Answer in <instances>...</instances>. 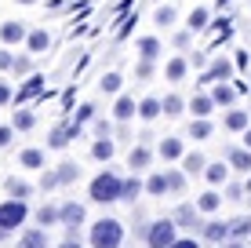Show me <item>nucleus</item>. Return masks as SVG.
Returning a JSON list of instances; mask_svg holds the SVG:
<instances>
[{
    "mask_svg": "<svg viewBox=\"0 0 251 248\" xmlns=\"http://www.w3.org/2000/svg\"><path fill=\"white\" fill-rule=\"evenodd\" d=\"M11 102H15V88L7 81H0V106H11Z\"/></svg>",
    "mask_w": 251,
    "mask_h": 248,
    "instance_id": "48",
    "label": "nucleus"
},
{
    "mask_svg": "<svg viewBox=\"0 0 251 248\" xmlns=\"http://www.w3.org/2000/svg\"><path fill=\"white\" fill-rule=\"evenodd\" d=\"M215 106H219V102L211 99V91H207V95L201 91V95L189 99V110H193V117H211V113H215Z\"/></svg>",
    "mask_w": 251,
    "mask_h": 248,
    "instance_id": "26",
    "label": "nucleus"
},
{
    "mask_svg": "<svg viewBox=\"0 0 251 248\" xmlns=\"http://www.w3.org/2000/svg\"><path fill=\"white\" fill-rule=\"evenodd\" d=\"M186 26H189L193 33L207 29V26H211V11H207V7H193V11H189V19H186Z\"/></svg>",
    "mask_w": 251,
    "mask_h": 248,
    "instance_id": "31",
    "label": "nucleus"
},
{
    "mask_svg": "<svg viewBox=\"0 0 251 248\" xmlns=\"http://www.w3.org/2000/svg\"><path fill=\"white\" fill-rule=\"evenodd\" d=\"M120 88H124V77H120V73H106V77L99 81V91H102V95H117Z\"/></svg>",
    "mask_w": 251,
    "mask_h": 248,
    "instance_id": "38",
    "label": "nucleus"
},
{
    "mask_svg": "<svg viewBox=\"0 0 251 248\" xmlns=\"http://www.w3.org/2000/svg\"><path fill=\"white\" fill-rule=\"evenodd\" d=\"M95 110H99V106H95V102H80V106H76V121H80V124L95 121Z\"/></svg>",
    "mask_w": 251,
    "mask_h": 248,
    "instance_id": "43",
    "label": "nucleus"
},
{
    "mask_svg": "<svg viewBox=\"0 0 251 248\" xmlns=\"http://www.w3.org/2000/svg\"><path fill=\"white\" fill-rule=\"evenodd\" d=\"M233 70H237V62H229V58H211V66L201 73V84H215V81H233Z\"/></svg>",
    "mask_w": 251,
    "mask_h": 248,
    "instance_id": "7",
    "label": "nucleus"
},
{
    "mask_svg": "<svg viewBox=\"0 0 251 248\" xmlns=\"http://www.w3.org/2000/svg\"><path fill=\"white\" fill-rule=\"evenodd\" d=\"M197 208H201L204 216H211V212H219V208H222V193L215 190V186H211V190H204L201 197H197Z\"/></svg>",
    "mask_w": 251,
    "mask_h": 248,
    "instance_id": "27",
    "label": "nucleus"
},
{
    "mask_svg": "<svg viewBox=\"0 0 251 248\" xmlns=\"http://www.w3.org/2000/svg\"><path fill=\"white\" fill-rule=\"evenodd\" d=\"M189 44H193V29H186V33L175 37V48H189Z\"/></svg>",
    "mask_w": 251,
    "mask_h": 248,
    "instance_id": "51",
    "label": "nucleus"
},
{
    "mask_svg": "<svg viewBox=\"0 0 251 248\" xmlns=\"http://www.w3.org/2000/svg\"><path fill=\"white\" fill-rule=\"evenodd\" d=\"M186 73H189V58H171L168 66H164V81H171V84H182L186 81Z\"/></svg>",
    "mask_w": 251,
    "mask_h": 248,
    "instance_id": "21",
    "label": "nucleus"
},
{
    "mask_svg": "<svg viewBox=\"0 0 251 248\" xmlns=\"http://www.w3.org/2000/svg\"><path fill=\"white\" fill-rule=\"evenodd\" d=\"M120 193H124V179H120L117 172H99L91 179V186H88V197L95 201V204H113V201H120Z\"/></svg>",
    "mask_w": 251,
    "mask_h": 248,
    "instance_id": "1",
    "label": "nucleus"
},
{
    "mask_svg": "<svg viewBox=\"0 0 251 248\" xmlns=\"http://www.w3.org/2000/svg\"><path fill=\"white\" fill-rule=\"evenodd\" d=\"M131 117H138V102H135L131 95H120V99L113 102V121L120 124V121H131Z\"/></svg>",
    "mask_w": 251,
    "mask_h": 248,
    "instance_id": "20",
    "label": "nucleus"
},
{
    "mask_svg": "<svg viewBox=\"0 0 251 248\" xmlns=\"http://www.w3.org/2000/svg\"><path fill=\"white\" fill-rule=\"evenodd\" d=\"M25 37H29L25 22H0V44L15 48V44H25Z\"/></svg>",
    "mask_w": 251,
    "mask_h": 248,
    "instance_id": "10",
    "label": "nucleus"
},
{
    "mask_svg": "<svg viewBox=\"0 0 251 248\" xmlns=\"http://www.w3.org/2000/svg\"><path fill=\"white\" fill-rule=\"evenodd\" d=\"M55 186H62L58 183V172H48L44 168V172H40V190H55Z\"/></svg>",
    "mask_w": 251,
    "mask_h": 248,
    "instance_id": "45",
    "label": "nucleus"
},
{
    "mask_svg": "<svg viewBox=\"0 0 251 248\" xmlns=\"http://www.w3.org/2000/svg\"><path fill=\"white\" fill-rule=\"evenodd\" d=\"M113 153H117V139H109V135H99V139L91 142V157L95 161H113Z\"/></svg>",
    "mask_w": 251,
    "mask_h": 248,
    "instance_id": "16",
    "label": "nucleus"
},
{
    "mask_svg": "<svg viewBox=\"0 0 251 248\" xmlns=\"http://www.w3.org/2000/svg\"><path fill=\"white\" fill-rule=\"evenodd\" d=\"M11 66H15V55L11 51H0V70H11Z\"/></svg>",
    "mask_w": 251,
    "mask_h": 248,
    "instance_id": "53",
    "label": "nucleus"
},
{
    "mask_svg": "<svg viewBox=\"0 0 251 248\" xmlns=\"http://www.w3.org/2000/svg\"><path fill=\"white\" fill-rule=\"evenodd\" d=\"M51 48V33L48 29H29V37H25V51L29 55H44Z\"/></svg>",
    "mask_w": 251,
    "mask_h": 248,
    "instance_id": "17",
    "label": "nucleus"
},
{
    "mask_svg": "<svg viewBox=\"0 0 251 248\" xmlns=\"http://www.w3.org/2000/svg\"><path fill=\"white\" fill-rule=\"evenodd\" d=\"M84 223V204L76 201H66L62 204V226H66V237H76V226Z\"/></svg>",
    "mask_w": 251,
    "mask_h": 248,
    "instance_id": "9",
    "label": "nucleus"
},
{
    "mask_svg": "<svg viewBox=\"0 0 251 248\" xmlns=\"http://www.w3.org/2000/svg\"><path fill=\"white\" fill-rule=\"evenodd\" d=\"M11 124H15V132H29V128L33 124H37V117H33V110H15V113H11Z\"/></svg>",
    "mask_w": 251,
    "mask_h": 248,
    "instance_id": "37",
    "label": "nucleus"
},
{
    "mask_svg": "<svg viewBox=\"0 0 251 248\" xmlns=\"http://www.w3.org/2000/svg\"><path fill=\"white\" fill-rule=\"evenodd\" d=\"M15 4H22V7H33V4H40V0H15Z\"/></svg>",
    "mask_w": 251,
    "mask_h": 248,
    "instance_id": "57",
    "label": "nucleus"
},
{
    "mask_svg": "<svg viewBox=\"0 0 251 248\" xmlns=\"http://www.w3.org/2000/svg\"><path fill=\"white\" fill-rule=\"evenodd\" d=\"M178 230H182V226L175 223V216H171V219H157V223H150L146 245H150V248H168V245L178 241Z\"/></svg>",
    "mask_w": 251,
    "mask_h": 248,
    "instance_id": "3",
    "label": "nucleus"
},
{
    "mask_svg": "<svg viewBox=\"0 0 251 248\" xmlns=\"http://www.w3.org/2000/svg\"><path fill=\"white\" fill-rule=\"evenodd\" d=\"M229 161H211V165H207L204 168V179H207V183H211V186H226L229 183Z\"/></svg>",
    "mask_w": 251,
    "mask_h": 248,
    "instance_id": "14",
    "label": "nucleus"
},
{
    "mask_svg": "<svg viewBox=\"0 0 251 248\" xmlns=\"http://www.w3.org/2000/svg\"><path fill=\"white\" fill-rule=\"evenodd\" d=\"M120 241H124V223L120 219L91 223V248H120Z\"/></svg>",
    "mask_w": 251,
    "mask_h": 248,
    "instance_id": "2",
    "label": "nucleus"
},
{
    "mask_svg": "<svg viewBox=\"0 0 251 248\" xmlns=\"http://www.w3.org/2000/svg\"><path fill=\"white\" fill-rule=\"evenodd\" d=\"M244 190H248V201H251V175H248V183H244Z\"/></svg>",
    "mask_w": 251,
    "mask_h": 248,
    "instance_id": "60",
    "label": "nucleus"
},
{
    "mask_svg": "<svg viewBox=\"0 0 251 248\" xmlns=\"http://www.w3.org/2000/svg\"><path fill=\"white\" fill-rule=\"evenodd\" d=\"M15 248H48V230H44V226L25 230V234L19 237V245H15Z\"/></svg>",
    "mask_w": 251,
    "mask_h": 248,
    "instance_id": "23",
    "label": "nucleus"
},
{
    "mask_svg": "<svg viewBox=\"0 0 251 248\" xmlns=\"http://www.w3.org/2000/svg\"><path fill=\"white\" fill-rule=\"evenodd\" d=\"M226 248H244V245H240V241H233V245H226Z\"/></svg>",
    "mask_w": 251,
    "mask_h": 248,
    "instance_id": "61",
    "label": "nucleus"
},
{
    "mask_svg": "<svg viewBox=\"0 0 251 248\" xmlns=\"http://www.w3.org/2000/svg\"><path fill=\"white\" fill-rule=\"evenodd\" d=\"M117 139H120V142H127V139H131V128H127V121H120V128H117Z\"/></svg>",
    "mask_w": 251,
    "mask_h": 248,
    "instance_id": "54",
    "label": "nucleus"
},
{
    "mask_svg": "<svg viewBox=\"0 0 251 248\" xmlns=\"http://www.w3.org/2000/svg\"><path fill=\"white\" fill-rule=\"evenodd\" d=\"M229 237H233V241H244V237H251V216L229 219Z\"/></svg>",
    "mask_w": 251,
    "mask_h": 248,
    "instance_id": "34",
    "label": "nucleus"
},
{
    "mask_svg": "<svg viewBox=\"0 0 251 248\" xmlns=\"http://www.w3.org/2000/svg\"><path fill=\"white\" fill-rule=\"evenodd\" d=\"M25 216H29V208H25V201L22 197H11V201H4L0 204V226L11 234L15 226H22L25 223Z\"/></svg>",
    "mask_w": 251,
    "mask_h": 248,
    "instance_id": "4",
    "label": "nucleus"
},
{
    "mask_svg": "<svg viewBox=\"0 0 251 248\" xmlns=\"http://www.w3.org/2000/svg\"><path fill=\"white\" fill-rule=\"evenodd\" d=\"M201 237H204V241H211V245H222V241H229V223H219V219H211V223H204Z\"/></svg>",
    "mask_w": 251,
    "mask_h": 248,
    "instance_id": "19",
    "label": "nucleus"
},
{
    "mask_svg": "<svg viewBox=\"0 0 251 248\" xmlns=\"http://www.w3.org/2000/svg\"><path fill=\"white\" fill-rule=\"evenodd\" d=\"M58 248H84V245H80V241H76V237H66V241H62V245H58Z\"/></svg>",
    "mask_w": 251,
    "mask_h": 248,
    "instance_id": "56",
    "label": "nucleus"
},
{
    "mask_svg": "<svg viewBox=\"0 0 251 248\" xmlns=\"http://www.w3.org/2000/svg\"><path fill=\"white\" fill-rule=\"evenodd\" d=\"M150 165H153V150H150V142H135V150L127 153V168H131V172H146Z\"/></svg>",
    "mask_w": 251,
    "mask_h": 248,
    "instance_id": "11",
    "label": "nucleus"
},
{
    "mask_svg": "<svg viewBox=\"0 0 251 248\" xmlns=\"http://www.w3.org/2000/svg\"><path fill=\"white\" fill-rule=\"evenodd\" d=\"M222 128H226V132H248L251 128V113L248 110H229V113L222 117Z\"/></svg>",
    "mask_w": 251,
    "mask_h": 248,
    "instance_id": "18",
    "label": "nucleus"
},
{
    "mask_svg": "<svg viewBox=\"0 0 251 248\" xmlns=\"http://www.w3.org/2000/svg\"><path fill=\"white\" fill-rule=\"evenodd\" d=\"M153 77V58H138V66H135V81H150Z\"/></svg>",
    "mask_w": 251,
    "mask_h": 248,
    "instance_id": "42",
    "label": "nucleus"
},
{
    "mask_svg": "<svg viewBox=\"0 0 251 248\" xmlns=\"http://www.w3.org/2000/svg\"><path fill=\"white\" fill-rule=\"evenodd\" d=\"M4 190L7 193H11V197H33V183H25V179H19V175H11V179H7V183H4Z\"/></svg>",
    "mask_w": 251,
    "mask_h": 248,
    "instance_id": "30",
    "label": "nucleus"
},
{
    "mask_svg": "<svg viewBox=\"0 0 251 248\" xmlns=\"http://www.w3.org/2000/svg\"><path fill=\"white\" fill-rule=\"evenodd\" d=\"M44 84H48L44 73H29V77H25V84L15 91V106H25L29 99H40V95H44Z\"/></svg>",
    "mask_w": 251,
    "mask_h": 248,
    "instance_id": "6",
    "label": "nucleus"
},
{
    "mask_svg": "<svg viewBox=\"0 0 251 248\" xmlns=\"http://www.w3.org/2000/svg\"><path fill=\"white\" fill-rule=\"evenodd\" d=\"M37 223H40V226H58V223H62V208H55V204H44V208L37 212Z\"/></svg>",
    "mask_w": 251,
    "mask_h": 248,
    "instance_id": "36",
    "label": "nucleus"
},
{
    "mask_svg": "<svg viewBox=\"0 0 251 248\" xmlns=\"http://www.w3.org/2000/svg\"><path fill=\"white\" fill-rule=\"evenodd\" d=\"M211 132H215V124L207 121V117H193V124H189V139L204 142V139H211Z\"/></svg>",
    "mask_w": 251,
    "mask_h": 248,
    "instance_id": "29",
    "label": "nucleus"
},
{
    "mask_svg": "<svg viewBox=\"0 0 251 248\" xmlns=\"http://www.w3.org/2000/svg\"><path fill=\"white\" fill-rule=\"evenodd\" d=\"M146 190V183L138 179V172H131V179H124V193H120V201H127V204H135V197Z\"/></svg>",
    "mask_w": 251,
    "mask_h": 248,
    "instance_id": "33",
    "label": "nucleus"
},
{
    "mask_svg": "<svg viewBox=\"0 0 251 248\" xmlns=\"http://www.w3.org/2000/svg\"><path fill=\"white\" fill-rule=\"evenodd\" d=\"M168 248H201V241H197V237H178V241L168 245Z\"/></svg>",
    "mask_w": 251,
    "mask_h": 248,
    "instance_id": "50",
    "label": "nucleus"
},
{
    "mask_svg": "<svg viewBox=\"0 0 251 248\" xmlns=\"http://www.w3.org/2000/svg\"><path fill=\"white\" fill-rule=\"evenodd\" d=\"M15 139V124H0V150H7Z\"/></svg>",
    "mask_w": 251,
    "mask_h": 248,
    "instance_id": "47",
    "label": "nucleus"
},
{
    "mask_svg": "<svg viewBox=\"0 0 251 248\" xmlns=\"http://www.w3.org/2000/svg\"><path fill=\"white\" fill-rule=\"evenodd\" d=\"M160 113H164V99H157V95H146L142 102H138V117H142L146 124H153Z\"/></svg>",
    "mask_w": 251,
    "mask_h": 248,
    "instance_id": "15",
    "label": "nucleus"
},
{
    "mask_svg": "<svg viewBox=\"0 0 251 248\" xmlns=\"http://www.w3.org/2000/svg\"><path fill=\"white\" fill-rule=\"evenodd\" d=\"M11 73H15V77H29V73H33V62H29V55H15V66H11Z\"/></svg>",
    "mask_w": 251,
    "mask_h": 248,
    "instance_id": "41",
    "label": "nucleus"
},
{
    "mask_svg": "<svg viewBox=\"0 0 251 248\" xmlns=\"http://www.w3.org/2000/svg\"><path fill=\"white\" fill-rule=\"evenodd\" d=\"M186 99L182 95H164V117H182Z\"/></svg>",
    "mask_w": 251,
    "mask_h": 248,
    "instance_id": "40",
    "label": "nucleus"
},
{
    "mask_svg": "<svg viewBox=\"0 0 251 248\" xmlns=\"http://www.w3.org/2000/svg\"><path fill=\"white\" fill-rule=\"evenodd\" d=\"M237 95H240V88H237V84H229V81H215V84H211V99L219 102L222 110L233 106V102H237Z\"/></svg>",
    "mask_w": 251,
    "mask_h": 248,
    "instance_id": "12",
    "label": "nucleus"
},
{
    "mask_svg": "<svg viewBox=\"0 0 251 248\" xmlns=\"http://www.w3.org/2000/svg\"><path fill=\"white\" fill-rule=\"evenodd\" d=\"M95 135H113V124H109L106 117H99V121H95Z\"/></svg>",
    "mask_w": 251,
    "mask_h": 248,
    "instance_id": "49",
    "label": "nucleus"
},
{
    "mask_svg": "<svg viewBox=\"0 0 251 248\" xmlns=\"http://www.w3.org/2000/svg\"><path fill=\"white\" fill-rule=\"evenodd\" d=\"M157 153H160V161H182V157H186V142L175 139V135H164L160 146H157Z\"/></svg>",
    "mask_w": 251,
    "mask_h": 248,
    "instance_id": "13",
    "label": "nucleus"
},
{
    "mask_svg": "<svg viewBox=\"0 0 251 248\" xmlns=\"http://www.w3.org/2000/svg\"><path fill=\"white\" fill-rule=\"evenodd\" d=\"M44 150H37V146H29V150H22L19 153V168H29V172H44Z\"/></svg>",
    "mask_w": 251,
    "mask_h": 248,
    "instance_id": "22",
    "label": "nucleus"
},
{
    "mask_svg": "<svg viewBox=\"0 0 251 248\" xmlns=\"http://www.w3.org/2000/svg\"><path fill=\"white\" fill-rule=\"evenodd\" d=\"M168 183L171 193H186V172H168Z\"/></svg>",
    "mask_w": 251,
    "mask_h": 248,
    "instance_id": "44",
    "label": "nucleus"
},
{
    "mask_svg": "<svg viewBox=\"0 0 251 248\" xmlns=\"http://www.w3.org/2000/svg\"><path fill=\"white\" fill-rule=\"evenodd\" d=\"M226 161L237 168V172H248V175H251V150H248V146H233V150H226Z\"/></svg>",
    "mask_w": 251,
    "mask_h": 248,
    "instance_id": "24",
    "label": "nucleus"
},
{
    "mask_svg": "<svg viewBox=\"0 0 251 248\" xmlns=\"http://www.w3.org/2000/svg\"><path fill=\"white\" fill-rule=\"evenodd\" d=\"M146 193H150V197H164V193H171L168 172H153L150 179H146Z\"/></svg>",
    "mask_w": 251,
    "mask_h": 248,
    "instance_id": "25",
    "label": "nucleus"
},
{
    "mask_svg": "<svg viewBox=\"0 0 251 248\" xmlns=\"http://www.w3.org/2000/svg\"><path fill=\"white\" fill-rule=\"evenodd\" d=\"M233 62H237V70H248V51H237V55H233Z\"/></svg>",
    "mask_w": 251,
    "mask_h": 248,
    "instance_id": "55",
    "label": "nucleus"
},
{
    "mask_svg": "<svg viewBox=\"0 0 251 248\" xmlns=\"http://www.w3.org/2000/svg\"><path fill=\"white\" fill-rule=\"evenodd\" d=\"M244 146L251 150V128H248V132H244Z\"/></svg>",
    "mask_w": 251,
    "mask_h": 248,
    "instance_id": "58",
    "label": "nucleus"
},
{
    "mask_svg": "<svg viewBox=\"0 0 251 248\" xmlns=\"http://www.w3.org/2000/svg\"><path fill=\"white\" fill-rule=\"evenodd\" d=\"M135 51H138V58H153V62H157L160 51H164V44H160L157 37H142V40L135 44Z\"/></svg>",
    "mask_w": 251,
    "mask_h": 248,
    "instance_id": "28",
    "label": "nucleus"
},
{
    "mask_svg": "<svg viewBox=\"0 0 251 248\" xmlns=\"http://www.w3.org/2000/svg\"><path fill=\"white\" fill-rule=\"evenodd\" d=\"M193 66H197V70H207L211 62H207V55H204V51H193Z\"/></svg>",
    "mask_w": 251,
    "mask_h": 248,
    "instance_id": "52",
    "label": "nucleus"
},
{
    "mask_svg": "<svg viewBox=\"0 0 251 248\" xmlns=\"http://www.w3.org/2000/svg\"><path fill=\"white\" fill-rule=\"evenodd\" d=\"M201 216H204V212L197 208V204H182V208L175 212V223L182 226V230H189V234H201V230H204Z\"/></svg>",
    "mask_w": 251,
    "mask_h": 248,
    "instance_id": "8",
    "label": "nucleus"
},
{
    "mask_svg": "<svg viewBox=\"0 0 251 248\" xmlns=\"http://www.w3.org/2000/svg\"><path fill=\"white\" fill-rule=\"evenodd\" d=\"M226 197L229 201H248V190H244V186H237V183H226Z\"/></svg>",
    "mask_w": 251,
    "mask_h": 248,
    "instance_id": "46",
    "label": "nucleus"
},
{
    "mask_svg": "<svg viewBox=\"0 0 251 248\" xmlns=\"http://www.w3.org/2000/svg\"><path fill=\"white\" fill-rule=\"evenodd\" d=\"M215 7H219V11H222V7H229V0H215Z\"/></svg>",
    "mask_w": 251,
    "mask_h": 248,
    "instance_id": "59",
    "label": "nucleus"
},
{
    "mask_svg": "<svg viewBox=\"0 0 251 248\" xmlns=\"http://www.w3.org/2000/svg\"><path fill=\"white\" fill-rule=\"evenodd\" d=\"M80 121H69V124H58V128H51V135H48V146L51 150H66L73 139H80Z\"/></svg>",
    "mask_w": 251,
    "mask_h": 248,
    "instance_id": "5",
    "label": "nucleus"
},
{
    "mask_svg": "<svg viewBox=\"0 0 251 248\" xmlns=\"http://www.w3.org/2000/svg\"><path fill=\"white\" fill-rule=\"evenodd\" d=\"M55 172H58V183L69 186V183H76V179H80V165H76V161H62Z\"/></svg>",
    "mask_w": 251,
    "mask_h": 248,
    "instance_id": "35",
    "label": "nucleus"
},
{
    "mask_svg": "<svg viewBox=\"0 0 251 248\" xmlns=\"http://www.w3.org/2000/svg\"><path fill=\"white\" fill-rule=\"evenodd\" d=\"M175 19H178V15H175V7H171V4L157 7V15H153V22H157L160 29H171V26H175Z\"/></svg>",
    "mask_w": 251,
    "mask_h": 248,
    "instance_id": "39",
    "label": "nucleus"
},
{
    "mask_svg": "<svg viewBox=\"0 0 251 248\" xmlns=\"http://www.w3.org/2000/svg\"><path fill=\"white\" fill-rule=\"evenodd\" d=\"M4 237H7V230H4V226H0V241H4Z\"/></svg>",
    "mask_w": 251,
    "mask_h": 248,
    "instance_id": "62",
    "label": "nucleus"
},
{
    "mask_svg": "<svg viewBox=\"0 0 251 248\" xmlns=\"http://www.w3.org/2000/svg\"><path fill=\"white\" fill-rule=\"evenodd\" d=\"M204 168H207L204 153H186V157H182V172L186 175H204Z\"/></svg>",
    "mask_w": 251,
    "mask_h": 248,
    "instance_id": "32",
    "label": "nucleus"
}]
</instances>
